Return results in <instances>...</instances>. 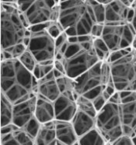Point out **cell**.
<instances>
[{"instance_id": "cell-10", "label": "cell", "mask_w": 136, "mask_h": 145, "mask_svg": "<svg viewBox=\"0 0 136 145\" xmlns=\"http://www.w3.org/2000/svg\"><path fill=\"white\" fill-rule=\"evenodd\" d=\"M27 49L34 55L38 63L55 59L56 41L47 29L31 33Z\"/></svg>"}, {"instance_id": "cell-35", "label": "cell", "mask_w": 136, "mask_h": 145, "mask_svg": "<svg viewBox=\"0 0 136 145\" xmlns=\"http://www.w3.org/2000/svg\"><path fill=\"white\" fill-rule=\"evenodd\" d=\"M108 102L121 105V103H122V99H121V95H120L119 91L117 90L116 92L114 93V94L111 96V98L109 99Z\"/></svg>"}, {"instance_id": "cell-27", "label": "cell", "mask_w": 136, "mask_h": 145, "mask_svg": "<svg viewBox=\"0 0 136 145\" xmlns=\"http://www.w3.org/2000/svg\"><path fill=\"white\" fill-rule=\"evenodd\" d=\"M76 102H77L78 110H81L83 111L87 112L89 114L97 116V111L95 109L93 101L90 100L88 98L84 97L83 96L78 95L76 98Z\"/></svg>"}, {"instance_id": "cell-20", "label": "cell", "mask_w": 136, "mask_h": 145, "mask_svg": "<svg viewBox=\"0 0 136 145\" xmlns=\"http://www.w3.org/2000/svg\"><path fill=\"white\" fill-rule=\"evenodd\" d=\"M57 141L54 121L42 123L36 137L35 145H52Z\"/></svg>"}, {"instance_id": "cell-36", "label": "cell", "mask_w": 136, "mask_h": 145, "mask_svg": "<svg viewBox=\"0 0 136 145\" xmlns=\"http://www.w3.org/2000/svg\"><path fill=\"white\" fill-rule=\"evenodd\" d=\"M16 128H18V127L13 124V123L4 126V127H1V135L2 134H9V133H10V132H12V131H14L15 129Z\"/></svg>"}, {"instance_id": "cell-41", "label": "cell", "mask_w": 136, "mask_h": 145, "mask_svg": "<svg viewBox=\"0 0 136 145\" xmlns=\"http://www.w3.org/2000/svg\"><path fill=\"white\" fill-rule=\"evenodd\" d=\"M52 145H65V144H63V143L60 142V141H58V140H57V141H56L54 144H53Z\"/></svg>"}, {"instance_id": "cell-28", "label": "cell", "mask_w": 136, "mask_h": 145, "mask_svg": "<svg viewBox=\"0 0 136 145\" xmlns=\"http://www.w3.org/2000/svg\"><path fill=\"white\" fill-rule=\"evenodd\" d=\"M18 60L21 63V64L23 67L26 68L31 72H33L35 67L38 63L36 58L28 49H26V50L18 58Z\"/></svg>"}, {"instance_id": "cell-34", "label": "cell", "mask_w": 136, "mask_h": 145, "mask_svg": "<svg viewBox=\"0 0 136 145\" xmlns=\"http://www.w3.org/2000/svg\"><path fill=\"white\" fill-rule=\"evenodd\" d=\"M93 103H94V105H95L96 110L98 112L100 111L105 106L106 103H108V101L106 100L104 97L101 93V94L99 95L98 97H97L95 99L93 100Z\"/></svg>"}, {"instance_id": "cell-12", "label": "cell", "mask_w": 136, "mask_h": 145, "mask_svg": "<svg viewBox=\"0 0 136 145\" xmlns=\"http://www.w3.org/2000/svg\"><path fill=\"white\" fill-rule=\"evenodd\" d=\"M37 94L26 101L14 104L12 123L23 129L35 117Z\"/></svg>"}, {"instance_id": "cell-11", "label": "cell", "mask_w": 136, "mask_h": 145, "mask_svg": "<svg viewBox=\"0 0 136 145\" xmlns=\"http://www.w3.org/2000/svg\"><path fill=\"white\" fill-rule=\"evenodd\" d=\"M133 1L111 0L105 6L104 25L131 23L134 16Z\"/></svg>"}, {"instance_id": "cell-23", "label": "cell", "mask_w": 136, "mask_h": 145, "mask_svg": "<svg viewBox=\"0 0 136 145\" xmlns=\"http://www.w3.org/2000/svg\"><path fill=\"white\" fill-rule=\"evenodd\" d=\"M57 82L59 89L61 94L74 99L76 101L78 95L76 94V92H75L74 79L70 78L66 75L61 78L57 79Z\"/></svg>"}, {"instance_id": "cell-24", "label": "cell", "mask_w": 136, "mask_h": 145, "mask_svg": "<svg viewBox=\"0 0 136 145\" xmlns=\"http://www.w3.org/2000/svg\"><path fill=\"white\" fill-rule=\"evenodd\" d=\"M94 47L97 57L101 61L108 62L111 52L101 38H94Z\"/></svg>"}, {"instance_id": "cell-29", "label": "cell", "mask_w": 136, "mask_h": 145, "mask_svg": "<svg viewBox=\"0 0 136 145\" xmlns=\"http://www.w3.org/2000/svg\"><path fill=\"white\" fill-rule=\"evenodd\" d=\"M40 126H41V123L36 120V117H34V119L31 120L30 122L28 123L27 125L25 127L23 128V130L28 134H30L33 138H35L36 134L38 133V131H39Z\"/></svg>"}, {"instance_id": "cell-18", "label": "cell", "mask_w": 136, "mask_h": 145, "mask_svg": "<svg viewBox=\"0 0 136 145\" xmlns=\"http://www.w3.org/2000/svg\"><path fill=\"white\" fill-rule=\"evenodd\" d=\"M96 115H93L78 109V111L71 122L78 137H81L87 132L96 127Z\"/></svg>"}, {"instance_id": "cell-33", "label": "cell", "mask_w": 136, "mask_h": 145, "mask_svg": "<svg viewBox=\"0 0 136 145\" xmlns=\"http://www.w3.org/2000/svg\"><path fill=\"white\" fill-rule=\"evenodd\" d=\"M104 24H101V23L95 24L92 27L91 36L93 38H101L104 31Z\"/></svg>"}, {"instance_id": "cell-19", "label": "cell", "mask_w": 136, "mask_h": 145, "mask_svg": "<svg viewBox=\"0 0 136 145\" xmlns=\"http://www.w3.org/2000/svg\"><path fill=\"white\" fill-rule=\"evenodd\" d=\"M1 145H35V142L30 134L18 127L9 134L1 135Z\"/></svg>"}, {"instance_id": "cell-37", "label": "cell", "mask_w": 136, "mask_h": 145, "mask_svg": "<svg viewBox=\"0 0 136 145\" xmlns=\"http://www.w3.org/2000/svg\"><path fill=\"white\" fill-rule=\"evenodd\" d=\"M53 66L56 70L60 71L63 72L64 75H66V70H65V67H64V63L61 60H57V59H54V63H53Z\"/></svg>"}, {"instance_id": "cell-14", "label": "cell", "mask_w": 136, "mask_h": 145, "mask_svg": "<svg viewBox=\"0 0 136 145\" xmlns=\"http://www.w3.org/2000/svg\"><path fill=\"white\" fill-rule=\"evenodd\" d=\"M53 71L43 78L37 80L38 84L36 91L37 94L41 95L49 101L54 102L61 93L60 92L57 80L54 78Z\"/></svg>"}, {"instance_id": "cell-2", "label": "cell", "mask_w": 136, "mask_h": 145, "mask_svg": "<svg viewBox=\"0 0 136 145\" xmlns=\"http://www.w3.org/2000/svg\"><path fill=\"white\" fill-rule=\"evenodd\" d=\"M58 22L69 37L91 36L97 23L87 0L60 1Z\"/></svg>"}, {"instance_id": "cell-6", "label": "cell", "mask_w": 136, "mask_h": 145, "mask_svg": "<svg viewBox=\"0 0 136 145\" xmlns=\"http://www.w3.org/2000/svg\"><path fill=\"white\" fill-rule=\"evenodd\" d=\"M111 67L112 81L118 91L136 92V50H131L113 62Z\"/></svg>"}, {"instance_id": "cell-38", "label": "cell", "mask_w": 136, "mask_h": 145, "mask_svg": "<svg viewBox=\"0 0 136 145\" xmlns=\"http://www.w3.org/2000/svg\"><path fill=\"white\" fill-rule=\"evenodd\" d=\"M53 76H54V78H55L56 80L61 78V77H63V76H66V75H64V73L60 72V71L56 70L55 68H53Z\"/></svg>"}, {"instance_id": "cell-3", "label": "cell", "mask_w": 136, "mask_h": 145, "mask_svg": "<svg viewBox=\"0 0 136 145\" xmlns=\"http://www.w3.org/2000/svg\"><path fill=\"white\" fill-rule=\"evenodd\" d=\"M62 62L66 75L72 79H76L101 62L95 50L94 38L91 36L69 37Z\"/></svg>"}, {"instance_id": "cell-16", "label": "cell", "mask_w": 136, "mask_h": 145, "mask_svg": "<svg viewBox=\"0 0 136 145\" xmlns=\"http://www.w3.org/2000/svg\"><path fill=\"white\" fill-rule=\"evenodd\" d=\"M57 140L65 145H74L78 141V137L71 121L54 120Z\"/></svg>"}, {"instance_id": "cell-15", "label": "cell", "mask_w": 136, "mask_h": 145, "mask_svg": "<svg viewBox=\"0 0 136 145\" xmlns=\"http://www.w3.org/2000/svg\"><path fill=\"white\" fill-rule=\"evenodd\" d=\"M123 134L131 137L136 129V101L120 105Z\"/></svg>"}, {"instance_id": "cell-1", "label": "cell", "mask_w": 136, "mask_h": 145, "mask_svg": "<svg viewBox=\"0 0 136 145\" xmlns=\"http://www.w3.org/2000/svg\"><path fill=\"white\" fill-rule=\"evenodd\" d=\"M38 81L18 59L1 62V93L16 104L36 93Z\"/></svg>"}, {"instance_id": "cell-30", "label": "cell", "mask_w": 136, "mask_h": 145, "mask_svg": "<svg viewBox=\"0 0 136 145\" xmlns=\"http://www.w3.org/2000/svg\"><path fill=\"white\" fill-rule=\"evenodd\" d=\"M47 30L48 33L50 34V36H52L54 39H57V38L58 36H60L64 32H65L59 22H51Z\"/></svg>"}, {"instance_id": "cell-21", "label": "cell", "mask_w": 136, "mask_h": 145, "mask_svg": "<svg viewBox=\"0 0 136 145\" xmlns=\"http://www.w3.org/2000/svg\"><path fill=\"white\" fill-rule=\"evenodd\" d=\"M108 143L107 140L97 127L83 134L78 139L79 145H106Z\"/></svg>"}, {"instance_id": "cell-13", "label": "cell", "mask_w": 136, "mask_h": 145, "mask_svg": "<svg viewBox=\"0 0 136 145\" xmlns=\"http://www.w3.org/2000/svg\"><path fill=\"white\" fill-rule=\"evenodd\" d=\"M55 120L72 121L78 111V105L74 99L60 94L54 102Z\"/></svg>"}, {"instance_id": "cell-26", "label": "cell", "mask_w": 136, "mask_h": 145, "mask_svg": "<svg viewBox=\"0 0 136 145\" xmlns=\"http://www.w3.org/2000/svg\"><path fill=\"white\" fill-rule=\"evenodd\" d=\"M91 7L97 23L104 24L105 20V6L98 2V0H87Z\"/></svg>"}, {"instance_id": "cell-5", "label": "cell", "mask_w": 136, "mask_h": 145, "mask_svg": "<svg viewBox=\"0 0 136 145\" xmlns=\"http://www.w3.org/2000/svg\"><path fill=\"white\" fill-rule=\"evenodd\" d=\"M60 3L55 0H18V8L28 29L50 22H58Z\"/></svg>"}, {"instance_id": "cell-7", "label": "cell", "mask_w": 136, "mask_h": 145, "mask_svg": "<svg viewBox=\"0 0 136 145\" xmlns=\"http://www.w3.org/2000/svg\"><path fill=\"white\" fill-rule=\"evenodd\" d=\"M96 127L108 143L123 135L120 105L108 102L96 117Z\"/></svg>"}, {"instance_id": "cell-40", "label": "cell", "mask_w": 136, "mask_h": 145, "mask_svg": "<svg viewBox=\"0 0 136 145\" xmlns=\"http://www.w3.org/2000/svg\"><path fill=\"white\" fill-rule=\"evenodd\" d=\"M131 137H132V139H133L134 142H135V144L136 145V129L135 130V131H134L133 134L131 135Z\"/></svg>"}, {"instance_id": "cell-22", "label": "cell", "mask_w": 136, "mask_h": 145, "mask_svg": "<svg viewBox=\"0 0 136 145\" xmlns=\"http://www.w3.org/2000/svg\"><path fill=\"white\" fill-rule=\"evenodd\" d=\"M14 103L6 96L1 93V127L12 123Z\"/></svg>"}, {"instance_id": "cell-39", "label": "cell", "mask_w": 136, "mask_h": 145, "mask_svg": "<svg viewBox=\"0 0 136 145\" xmlns=\"http://www.w3.org/2000/svg\"><path fill=\"white\" fill-rule=\"evenodd\" d=\"M132 8H134V16L130 24L136 32V7H132Z\"/></svg>"}, {"instance_id": "cell-32", "label": "cell", "mask_w": 136, "mask_h": 145, "mask_svg": "<svg viewBox=\"0 0 136 145\" xmlns=\"http://www.w3.org/2000/svg\"><path fill=\"white\" fill-rule=\"evenodd\" d=\"M111 145H135L132 137L128 135L123 134L114 142L111 143Z\"/></svg>"}, {"instance_id": "cell-4", "label": "cell", "mask_w": 136, "mask_h": 145, "mask_svg": "<svg viewBox=\"0 0 136 145\" xmlns=\"http://www.w3.org/2000/svg\"><path fill=\"white\" fill-rule=\"evenodd\" d=\"M1 6V50H8L23 44L31 32L26 25L16 1H0Z\"/></svg>"}, {"instance_id": "cell-25", "label": "cell", "mask_w": 136, "mask_h": 145, "mask_svg": "<svg viewBox=\"0 0 136 145\" xmlns=\"http://www.w3.org/2000/svg\"><path fill=\"white\" fill-rule=\"evenodd\" d=\"M53 63H54V60L37 63L35 69L33 71V75L36 78V80H39L40 79L43 78L44 76L53 71L54 68Z\"/></svg>"}, {"instance_id": "cell-31", "label": "cell", "mask_w": 136, "mask_h": 145, "mask_svg": "<svg viewBox=\"0 0 136 145\" xmlns=\"http://www.w3.org/2000/svg\"><path fill=\"white\" fill-rule=\"evenodd\" d=\"M122 99V103H127L136 101V92L131 91H119Z\"/></svg>"}, {"instance_id": "cell-9", "label": "cell", "mask_w": 136, "mask_h": 145, "mask_svg": "<svg viewBox=\"0 0 136 145\" xmlns=\"http://www.w3.org/2000/svg\"><path fill=\"white\" fill-rule=\"evenodd\" d=\"M103 61L82 73L74 79L76 94L83 96L93 101L101 94L104 86L101 79V67Z\"/></svg>"}, {"instance_id": "cell-42", "label": "cell", "mask_w": 136, "mask_h": 145, "mask_svg": "<svg viewBox=\"0 0 136 145\" xmlns=\"http://www.w3.org/2000/svg\"><path fill=\"white\" fill-rule=\"evenodd\" d=\"M132 47L135 48V50H136V39H135V42H134L133 46H132Z\"/></svg>"}, {"instance_id": "cell-43", "label": "cell", "mask_w": 136, "mask_h": 145, "mask_svg": "<svg viewBox=\"0 0 136 145\" xmlns=\"http://www.w3.org/2000/svg\"><path fill=\"white\" fill-rule=\"evenodd\" d=\"M106 145H111V143H108V144H107Z\"/></svg>"}, {"instance_id": "cell-17", "label": "cell", "mask_w": 136, "mask_h": 145, "mask_svg": "<svg viewBox=\"0 0 136 145\" xmlns=\"http://www.w3.org/2000/svg\"><path fill=\"white\" fill-rule=\"evenodd\" d=\"M35 117L41 123H49L55 120V110L53 102L37 94Z\"/></svg>"}, {"instance_id": "cell-8", "label": "cell", "mask_w": 136, "mask_h": 145, "mask_svg": "<svg viewBox=\"0 0 136 145\" xmlns=\"http://www.w3.org/2000/svg\"><path fill=\"white\" fill-rule=\"evenodd\" d=\"M101 38L111 53L132 47L136 39V32L130 23L104 25Z\"/></svg>"}]
</instances>
